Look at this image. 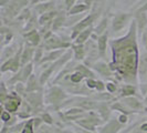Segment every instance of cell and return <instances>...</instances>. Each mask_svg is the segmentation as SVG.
<instances>
[{"label": "cell", "mask_w": 147, "mask_h": 133, "mask_svg": "<svg viewBox=\"0 0 147 133\" xmlns=\"http://www.w3.org/2000/svg\"><path fill=\"white\" fill-rule=\"evenodd\" d=\"M136 21H132L129 30L125 37H122L111 42L113 50V63L118 71L124 75H131L133 80L135 79L137 62H138V50L136 44L137 33Z\"/></svg>", "instance_id": "6da1fadb"}, {"label": "cell", "mask_w": 147, "mask_h": 133, "mask_svg": "<svg viewBox=\"0 0 147 133\" xmlns=\"http://www.w3.org/2000/svg\"><path fill=\"white\" fill-rule=\"evenodd\" d=\"M133 15L127 12H117L112 19V29L115 32H119L126 27V24L132 19Z\"/></svg>", "instance_id": "7a4b0ae2"}, {"label": "cell", "mask_w": 147, "mask_h": 133, "mask_svg": "<svg viewBox=\"0 0 147 133\" xmlns=\"http://www.w3.org/2000/svg\"><path fill=\"white\" fill-rule=\"evenodd\" d=\"M95 18H96V15L92 12L91 15H88V17H85L84 19H82L80 22H78L73 27V32H72V35H71V38H72V39H75L80 32H82L83 30H85L86 28H88V27L93 26V22L95 20Z\"/></svg>", "instance_id": "3957f363"}, {"label": "cell", "mask_w": 147, "mask_h": 133, "mask_svg": "<svg viewBox=\"0 0 147 133\" xmlns=\"http://www.w3.org/2000/svg\"><path fill=\"white\" fill-rule=\"evenodd\" d=\"M70 45V43L67 42H64L63 40H61L59 38L53 37V36H50L49 38L44 39L43 41V48H45V50H55V49H64V48H67Z\"/></svg>", "instance_id": "277c9868"}, {"label": "cell", "mask_w": 147, "mask_h": 133, "mask_svg": "<svg viewBox=\"0 0 147 133\" xmlns=\"http://www.w3.org/2000/svg\"><path fill=\"white\" fill-rule=\"evenodd\" d=\"M22 45L19 48L18 53L16 54L13 58L9 59L8 61H6L5 63H2V68H1V71L5 72L7 70H11V71H18L19 69V64H20V61H21V53H22Z\"/></svg>", "instance_id": "5b68a950"}, {"label": "cell", "mask_w": 147, "mask_h": 133, "mask_svg": "<svg viewBox=\"0 0 147 133\" xmlns=\"http://www.w3.org/2000/svg\"><path fill=\"white\" fill-rule=\"evenodd\" d=\"M134 20L136 21L137 24V31L138 33L142 35V32L146 29L147 27V15L145 11H140V10H135V16H134Z\"/></svg>", "instance_id": "8992f818"}, {"label": "cell", "mask_w": 147, "mask_h": 133, "mask_svg": "<svg viewBox=\"0 0 147 133\" xmlns=\"http://www.w3.org/2000/svg\"><path fill=\"white\" fill-rule=\"evenodd\" d=\"M59 15V11L58 10H51V11H48L43 15H40L39 18V24L40 26H44L47 28H49L53 23V20L55 19V17Z\"/></svg>", "instance_id": "52a82bcc"}, {"label": "cell", "mask_w": 147, "mask_h": 133, "mask_svg": "<svg viewBox=\"0 0 147 133\" xmlns=\"http://www.w3.org/2000/svg\"><path fill=\"white\" fill-rule=\"evenodd\" d=\"M23 37L26 39V43L31 47H36L40 43L41 41V37H40V33L38 32V30L32 29L29 32H26L23 35Z\"/></svg>", "instance_id": "ba28073f"}, {"label": "cell", "mask_w": 147, "mask_h": 133, "mask_svg": "<svg viewBox=\"0 0 147 133\" xmlns=\"http://www.w3.org/2000/svg\"><path fill=\"white\" fill-rule=\"evenodd\" d=\"M65 93L60 90L59 88H53L51 90V92L48 94L47 100L50 102V103H59L61 101H63V99L65 98Z\"/></svg>", "instance_id": "9c48e42d"}, {"label": "cell", "mask_w": 147, "mask_h": 133, "mask_svg": "<svg viewBox=\"0 0 147 133\" xmlns=\"http://www.w3.org/2000/svg\"><path fill=\"white\" fill-rule=\"evenodd\" d=\"M54 1L53 0H49V1H44L42 3H38L34 7V10L37 11L39 15H43L48 11H51V10H54Z\"/></svg>", "instance_id": "30bf717a"}, {"label": "cell", "mask_w": 147, "mask_h": 133, "mask_svg": "<svg viewBox=\"0 0 147 133\" xmlns=\"http://www.w3.org/2000/svg\"><path fill=\"white\" fill-rule=\"evenodd\" d=\"M107 38H109L107 31H105L103 35L98 36V38H97V48H98V52H100V56L101 57L105 56L106 45H107Z\"/></svg>", "instance_id": "8fae6325"}, {"label": "cell", "mask_w": 147, "mask_h": 133, "mask_svg": "<svg viewBox=\"0 0 147 133\" xmlns=\"http://www.w3.org/2000/svg\"><path fill=\"white\" fill-rule=\"evenodd\" d=\"M34 49L31 45H26V48L22 50L21 53V66H26L27 63H29V61L33 58L34 54Z\"/></svg>", "instance_id": "7c38bea8"}, {"label": "cell", "mask_w": 147, "mask_h": 133, "mask_svg": "<svg viewBox=\"0 0 147 133\" xmlns=\"http://www.w3.org/2000/svg\"><path fill=\"white\" fill-rule=\"evenodd\" d=\"M93 26H91V27H88L86 28L85 30H83L82 32H80L79 35H78V37L75 38V43H79V44H84L86 41L88 40V38L93 33Z\"/></svg>", "instance_id": "4fadbf2b"}, {"label": "cell", "mask_w": 147, "mask_h": 133, "mask_svg": "<svg viewBox=\"0 0 147 133\" xmlns=\"http://www.w3.org/2000/svg\"><path fill=\"white\" fill-rule=\"evenodd\" d=\"M92 7H90L86 3H78V5H74L73 7L67 11V15L69 16L80 15V14H83L85 11H88Z\"/></svg>", "instance_id": "5bb4252c"}, {"label": "cell", "mask_w": 147, "mask_h": 133, "mask_svg": "<svg viewBox=\"0 0 147 133\" xmlns=\"http://www.w3.org/2000/svg\"><path fill=\"white\" fill-rule=\"evenodd\" d=\"M17 48L18 45L17 44H12V45H9L6 49H3L2 51V63H5L6 61H8L9 59H11V57L16 56L18 52H17Z\"/></svg>", "instance_id": "9a60e30c"}, {"label": "cell", "mask_w": 147, "mask_h": 133, "mask_svg": "<svg viewBox=\"0 0 147 133\" xmlns=\"http://www.w3.org/2000/svg\"><path fill=\"white\" fill-rule=\"evenodd\" d=\"M5 107L8 110V112H15L18 107L20 105V99L17 98V96H11V98H8L7 102H3Z\"/></svg>", "instance_id": "2e32d148"}, {"label": "cell", "mask_w": 147, "mask_h": 133, "mask_svg": "<svg viewBox=\"0 0 147 133\" xmlns=\"http://www.w3.org/2000/svg\"><path fill=\"white\" fill-rule=\"evenodd\" d=\"M107 23H109V16L104 15L103 18L101 19V21L98 22L97 27L94 29V33H95V35H97V36L103 35L104 32L106 31V29H107Z\"/></svg>", "instance_id": "e0dca14e"}, {"label": "cell", "mask_w": 147, "mask_h": 133, "mask_svg": "<svg viewBox=\"0 0 147 133\" xmlns=\"http://www.w3.org/2000/svg\"><path fill=\"white\" fill-rule=\"evenodd\" d=\"M94 69L97 70V72L101 75H103V77H110L111 74H112L111 68L106 63H104V62H97V63H95L94 64Z\"/></svg>", "instance_id": "ac0fdd59"}, {"label": "cell", "mask_w": 147, "mask_h": 133, "mask_svg": "<svg viewBox=\"0 0 147 133\" xmlns=\"http://www.w3.org/2000/svg\"><path fill=\"white\" fill-rule=\"evenodd\" d=\"M72 48H73L74 56H75V59L82 60L84 59L85 57V49H84V44H79V43H74L72 44Z\"/></svg>", "instance_id": "d6986e66"}, {"label": "cell", "mask_w": 147, "mask_h": 133, "mask_svg": "<svg viewBox=\"0 0 147 133\" xmlns=\"http://www.w3.org/2000/svg\"><path fill=\"white\" fill-rule=\"evenodd\" d=\"M124 103L133 110H138V109H143V104L140 102L138 100L134 99V98H125L124 99Z\"/></svg>", "instance_id": "ffe728a7"}, {"label": "cell", "mask_w": 147, "mask_h": 133, "mask_svg": "<svg viewBox=\"0 0 147 133\" xmlns=\"http://www.w3.org/2000/svg\"><path fill=\"white\" fill-rule=\"evenodd\" d=\"M121 124H118L117 122L114 120V121H111L107 126L104 128L103 130H101V133H116L121 129Z\"/></svg>", "instance_id": "44dd1931"}, {"label": "cell", "mask_w": 147, "mask_h": 133, "mask_svg": "<svg viewBox=\"0 0 147 133\" xmlns=\"http://www.w3.org/2000/svg\"><path fill=\"white\" fill-rule=\"evenodd\" d=\"M82 115H84V112L81 109H72V110H69L65 113V118L72 119V120L79 119Z\"/></svg>", "instance_id": "7402d4cb"}, {"label": "cell", "mask_w": 147, "mask_h": 133, "mask_svg": "<svg viewBox=\"0 0 147 133\" xmlns=\"http://www.w3.org/2000/svg\"><path fill=\"white\" fill-rule=\"evenodd\" d=\"M140 77H145L147 74V52L143 53L140 57Z\"/></svg>", "instance_id": "603a6c76"}, {"label": "cell", "mask_w": 147, "mask_h": 133, "mask_svg": "<svg viewBox=\"0 0 147 133\" xmlns=\"http://www.w3.org/2000/svg\"><path fill=\"white\" fill-rule=\"evenodd\" d=\"M75 71H79V72H81L84 77H90V78H94V73L92 72V71H90L88 68L85 66H83V64H79L78 66H75Z\"/></svg>", "instance_id": "cb8c5ba5"}, {"label": "cell", "mask_w": 147, "mask_h": 133, "mask_svg": "<svg viewBox=\"0 0 147 133\" xmlns=\"http://www.w3.org/2000/svg\"><path fill=\"white\" fill-rule=\"evenodd\" d=\"M31 72H32V63H28L23 66L22 71L20 72V75H21L22 80H27V78L31 75Z\"/></svg>", "instance_id": "d4e9b609"}, {"label": "cell", "mask_w": 147, "mask_h": 133, "mask_svg": "<svg viewBox=\"0 0 147 133\" xmlns=\"http://www.w3.org/2000/svg\"><path fill=\"white\" fill-rule=\"evenodd\" d=\"M123 92V96H132L135 94V88L133 86H124V88L122 90Z\"/></svg>", "instance_id": "484cf974"}, {"label": "cell", "mask_w": 147, "mask_h": 133, "mask_svg": "<svg viewBox=\"0 0 147 133\" xmlns=\"http://www.w3.org/2000/svg\"><path fill=\"white\" fill-rule=\"evenodd\" d=\"M84 78V75L81 73V72H76V73H74V74H72L71 77H70V79H71V81L72 82H74V83H78V82H80Z\"/></svg>", "instance_id": "4316f807"}, {"label": "cell", "mask_w": 147, "mask_h": 133, "mask_svg": "<svg viewBox=\"0 0 147 133\" xmlns=\"http://www.w3.org/2000/svg\"><path fill=\"white\" fill-rule=\"evenodd\" d=\"M30 18H31V14L29 9H23L19 16V19H22V20H29Z\"/></svg>", "instance_id": "83f0119b"}, {"label": "cell", "mask_w": 147, "mask_h": 133, "mask_svg": "<svg viewBox=\"0 0 147 133\" xmlns=\"http://www.w3.org/2000/svg\"><path fill=\"white\" fill-rule=\"evenodd\" d=\"M32 123H33V120H29V122L26 124V126H24V129H23L22 133H33Z\"/></svg>", "instance_id": "f1b7e54d"}, {"label": "cell", "mask_w": 147, "mask_h": 133, "mask_svg": "<svg viewBox=\"0 0 147 133\" xmlns=\"http://www.w3.org/2000/svg\"><path fill=\"white\" fill-rule=\"evenodd\" d=\"M42 52H43V49L42 48H38L36 49V52H34V60L36 61H41V59L43 58L42 57Z\"/></svg>", "instance_id": "f546056e"}, {"label": "cell", "mask_w": 147, "mask_h": 133, "mask_svg": "<svg viewBox=\"0 0 147 133\" xmlns=\"http://www.w3.org/2000/svg\"><path fill=\"white\" fill-rule=\"evenodd\" d=\"M12 2H15L17 6H19L20 8L26 7L28 3H30V0H11Z\"/></svg>", "instance_id": "4dcf8cb0"}, {"label": "cell", "mask_w": 147, "mask_h": 133, "mask_svg": "<svg viewBox=\"0 0 147 133\" xmlns=\"http://www.w3.org/2000/svg\"><path fill=\"white\" fill-rule=\"evenodd\" d=\"M140 37H142V43H143L144 48L146 49V51H147V29H145L142 32Z\"/></svg>", "instance_id": "1f68e13d"}, {"label": "cell", "mask_w": 147, "mask_h": 133, "mask_svg": "<svg viewBox=\"0 0 147 133\" xmlns=\"http://www.w3.org/2000/svg\"><path fill=\"white\" fill-rule=\"evenodd\" d=\"M64 5H65V10L69 11L75 5V0H64Z\"/></svg>", "instance_id": "d6a6232c"}, {"label": "cell", "mask_w": 147, "mask_h": 133, "mask_svg": "<svg viewBox=\"0 0 147 133\" xmlns=\"http://www.w3.org/2000/svg\"><path fill=\"white\" fill-rule=\"evenodd\" d=\"M1 119H2L5 122H7L8 120L10 119V114H9V112H2V114H1Z\"/></svg>", "instance_id": "836d02e7"}, {"label": "cell", "mask_w": 147, "mask_h": 133, "mask_svg": "<svg viewBox=\"0 0 147 133\" xmlns=\"http://www.w3.org/2000/svg\"><path fill=\"white\" fill-rule=\"evenodd\" d=\"M106 88L109 89V91H110V92H114V91L116 90L115 84H113V83H107V84H106Z\"/></svg>", "instance_id": "e575fe53"}, {"label": "cell", "mask_w": 147, "mask_h": 133, "mask_svg": "<svg viewBox=\"0 0 147 133\" xmlns=\"http://www.w3.org/2000/svg\"><path fill=\"white\" fill-rule=\"evenodd\" d=\"M42 118L44 119V121H45L47 123H52V118L49 115V114H47V113H45V114L42 115Z\"/></svg>", "instance_id": "d590c367"}, {"label": "cell", "mask_w": 147, "mask_h": 133, "mask_svg": "<svg viewBox=\"0 0 147 133\" xmlns=\"http://www.w3.org/2000/svg\"><path fill=\"white\" fill-rule=\"evenodd\" d=\"M104 88H105V86H104L102 82L97 81V84H96V89L98 90V91H103Z\"/></svg>", "instance_id": "8d00e7d4"}, {"label": "cell", "mask_w": 147, "mask_h": 133, "mask_svg": "<svg viewBox=\"0 0 147 133\" xmlns=\"http://www.w3.org/2000/svg\"><path fill=\"white\" fill-rule=\"evenodd\" d=\"M96 0H84V3H86V5H88L90 7H92L93 6V3L95 2Z\"/></svg>", "instance_id": "74e56055"}, {"label": "cell", "mask_w": 147, "mask_h": 133, "mask_svg": "<svg viewBox=\"0 0 147 133\" xmlns=\"http://www.w3.org/2000/svg\"><path fill=\"white\" fill-rule=\"evenodd\" d=\"M119 121H121L122 123H126V122H127V118H126V115H121V117H119Z\"/></svg>", "instance_id": "f35d334b"}, {"label": "cell", "mask_w": 147, "mask_h": 133, "mask_svg": "<svg viewBox=\"0 0 147 133\" xmlns=\"http://www.w3.org/2000/svg\"><path fill=\"white\" fill-rule=\"evenodd\" d=\"M39 2V0H30V5H36Z\"/></svg>", "instance_id": "ab89813d"}, {"label": "cell", "mask_w": 147, "mask_h": 133, "mask_svg": "<svg viewBox=\"0 0 147 133\" xmlns=\"http://www.w3.org/2000/svg\"><path fill=\"white\" fill-rule=\"evenodd\" d=\"M111 1H114V0H111Z\"/></svg>", "instance_id": "60d3db41"}]
</instances>
